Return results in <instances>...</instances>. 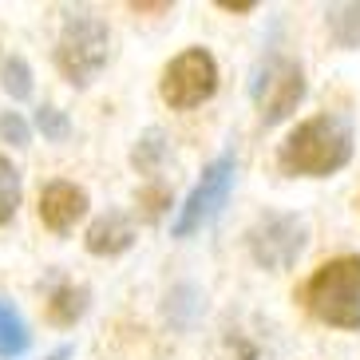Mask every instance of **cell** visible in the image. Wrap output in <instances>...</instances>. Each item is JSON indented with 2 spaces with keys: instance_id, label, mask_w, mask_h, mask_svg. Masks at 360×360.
Returning <instances> with one entry per match:
<instances>
[{
  "instance_id": "cell-16",
  "label": "cell",
  "mask_w": 360,
  "mask_h": 360,
  "mask_svg": "<svg viewBox=\"0 0 360 360\" xmlns=\"http://www.w3.org/2000/svg\"><path fill=\"white\" fill-rule=\"evenodd\" d=\"M162 131L159 127H150L147 135L139 139V147H135V155H131V159H135V167L139 170H155V162L162 159Z\"/></svg>"
},
{
  "instance_id": "cell-10",
  "label": "cell",
  "mask_w": 360,
  "mask_h": 360,
  "mask_svg": "<svg viewBox=\"0 0 360 360\" xmlns=\"http://www.w3.org/2000/svg\"><path fill=\"white\" fill-rule=\"evenodd\" d=\"M28 345H32L28 325L20 321V313H16V309L0 301V360L24 356V352H28Z\"/></svg>"
},
{
  "instance_id": "cell-4",
  "label": "cell",
  "mask_w": 360,
  "mask_h": 360,
  "mask_svg": "<svg viewBox=\"0 0 360 360\" xmlns=\"http://www.w3.org/2000/svg\"><path fill=\"white\" fill-rule=\"evenodd\" d=\"M159 91L174 111H191V107L206 103L218 91V64H214V56L206 48H186L182 56H174L167 64V72H162Z\"/></svg>"
},
{
  "instance_id": "cell-12",
  "label": "cell",
  "mask_w": 360,
  "mask_h": 360,
  "mask_svg": "<svg viewBox=\"0 0 360 360\" xmlns=\"http://www.w3.org/2000/svg\"><path fill=\"white\" fill-rule=\"evenodd\" d=\"M325 24L340 48H360V4H328Z\"/></svg>"
},
{
  "instance_id": "cell-18",
  "label": "cell",
  "mask_w": 360,
  "mask_h": 360,
  "mask_svg": "<svg viewBox=\"0 0 360 360\" xmlns=\"http://www.w3.org/2000/svg\"><path fill=\"white\" fill-rule=\"evenodd\" d=\"M68 356H72V345H64V349H56L52 356H44V360H68Z\"/></svg>"
},
{
  "instance_id": "cell-9",
  "label": "cell",
  "mask_w": 360,
  "mask_h": 360,
  "mask_svg": "<svg viewBox=\"0 0 360 360\" xmlns=\"http://www.w3.org/2000/svg\"><path fill=\"white\" fill-rule=\"evenodd\" d=\"M131 242H135V226H131V218L123 210H107L103 218H96L91 230H87V250H91L96 257L127 254Z\"/></svg>"
},
{
  "instance_id": "cell-15",
  "label": "cell",
  "mask_w": 360,
  "mask_h": 360,
  "mask_svg": "<svg viewBox=\"0 0 360 360\" xmlns=\"http://www.w3.org/2000/svg\"><path fill=\"white\" fill-rule=\"evenodd\" d=\"M36 127L44 131V139H52V143H64V139L72 135V123H68V115L60 111V107H48V103L36 111Z\"/></svg>"
},
{
  "instance_id": "cell-17",
  "label": "cell",
  "mask_w": 360,
  "mask_h": 360,
  "mask_svg": "<svg viewBox=\"0 0 360 360\" xmlns=\"http://www.w3.org/2000/svg\"><path fill=\"white\" fill-rule=\"evenodd\" d=\"M0 139H4V143H12V147H28L32 131H28V123H24L16 111H4V115H0Z\"/></svg>"
},
{
  "instance_id": "cell-11",
  "label": "cell",
  "mask_w": 360,
  "mask_h": 360,
  "mask_svg": "<svg viewBox=\"0 0 360 360\" xmlns=\"http://www.w3.org/2000/svg\"><path fill=\"white\" fill-rule=\"evenodd\" d=\"M84 309H87V289L84 285H60L52 293V301H48V321L68 328L84 317Z\"/></svg>"
},
{
  "instance_id": "cell-7",
  "label": "cell",
  "mask_w": 360,
  "mask_h": 360,
  "mask_svg": "<svg viewBox=\"0 0 360 360\" xmlns=\"http://www.w3.org/2000/svg\"><path fill=\"white\" fill-rule=\"evenodd\" d=\"M309 242V226L297 214H265L250 230V254L262 269H289Z\"/></svg>"
},
{
  "instance_id": "cell-5",
  "label": "cell",
  "mask_w": 360,
  "mask_h": 360,
  "mask_svg": "<svg viewBox=\"0 0 360 360\" xmlns=\"http://www.w3.org/2000/svg\"><path fill=\"white\" fill-rule=\"evenodd\" d=\"M254 103L262 111L265 127H277L281 119H289L297 111V103L305 99V72L285 60V56H274L262 72L254 75Z\"/></svg>"
},
{
  "instance_id": "cell-1",
  "label": "cell",
  "mask_w": 360,
  "mask_h": 360,
  "mask_svg": "<svg viewBox=\"0 0 360 360\" xmlns=\"http://www.w3.org/2000/svg\"><path fill=\"white\" fill-rule=\"evenodd\" d=\"M352 159V127L340 115H313L297 123L277 150V167L285 174H305V179H325L337 174Z\"/></svg>"
},
{
  "instance_id": "cell-8",
  "label": "cell",
  "mask_w": 360,
  "mask_h": 360,
  "mask_svg": "<svg viewBox=\"0 0 360 360\" xmlns=\"http://www.w3.org/2000/svg\"><path fill=\"white\" fill-rule=\"evenodd\" d=\"M87 214V191L75 182H48L40 191V222L56 233H68Z\"/></svg>"
},
{
  "instance_id": "cell-2",
  "label": "cell",
  "mask_w": 360,
  "mask_h": 360,
  "mask_svg": "<svg viewBox=\"0 0 360 360\" xmlns=\"http://www.w3.org/2000/svg\"><path fill=\"white\" fill-rule=\"evenodd\" d=\"M309 313L333 328H360V257L345 254L321 262L301 289Z\"/></svg>"
},
{
  "instance_id": "cell-6",
  "label": "cell",
  "mask_w": 360,
  "mask_h": 360,
  "mask_svg": "<svg viewBox=\"0 0 360 360\" xmlns=\"http://www.w3.org/2000/svg\"><path fill=\"white\" fill-rule=\"evenodd\" d=\"M233 170H238L233 155H218L210 167L202 170L198 186L186 194V202L179 206V218H174V226H170V230H174V238H191L194 230H202L214 214L222 210L226 194H230V186H233Z\"/></svg>"
},
{
  "instance_id": "cell-3",
  "label": "cell",
  "mask_w": 360,
  "mask_h": 360,
  "mask_svg": "<svg viewBox=\"0 0 360 360\" xmlns=\"http://www.w3.org/2000/svg\"><path fill=\"white\" fill-rule=\"evenodd\" d=\"M111 60V32L96 12H68L60 44H56V68L68 75V84L87 87Z\"/></svg>"
},
{
  "instance_id": "cell-14",
  "label": "cell",
  "mask_w": 360,
  "mask_h": 360,
  "mask_svg": "<svg viewBox=\"0 0 360 360\" xmlns=\"http://www.w3.org/2000/svg\"><path fill=\"white\" fill-rule=\"evenodd\" d=\"M0 75H4V91H8L12 99L32 96V68L24 64L20 56H8V60L0 64Z\"/></svg>"
},
{
  "instance_id": "cell-13",
  "label": "cell",
  "mask_w": 360,
  "mask_h": 360,
  "mask_svg": "<svg viewBox=\"0 0 360 360\" xmlns=\"http://www.w3.org/2000/svg\"><path fill=\"white\" fill-rule=\"evenodd\" d=\"M20 206V170L0 155V226H8Z\"/></svg>"
}]
</instances>
